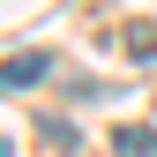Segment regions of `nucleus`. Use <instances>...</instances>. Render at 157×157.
<instances>
[{
	"instance_id": "nucleus-1",
	"label": "nucleus",
	"mask_w": 157,
	"mask_h": 157,
	"mask_svg": "<svg viewBox=\"0 0 157 157\" xmlns=\"http://www.w3.org/2000/svg\"><path fill=\"white\" fill-rule=\"evenodd\" d=\"M45 67H52L45 52H15V60L0 67V75H8V90H30V82H45Z\"/></svg>"
},
{
	"instance_id": "nucleus-2",
	"label": "nucleus",
	"mask_w": 157,
	"mask_h": 157,
	"mask_svg": "<svg viewBox=\"0 0 157 157\" xmlns=\"http://www.w3.org/2000/svg\"><path fill=\"white\" fill-rule=\"evenodd\" d=\"M112 157H157V135L150 127H120L112 135Z\"/></svg>"
},
{
	"instance_id": "nucleus-3",
	"label": "nucleus",
	"mask_w": 157,
	"mask_h": 157,
	"mask_svg": "<svg viewBox=\"0 0 157 157\" xmlns=\"http://www.w3.org/2000/svg\"><path fill=\"white\" fill-rule=\"evenodd\" d=\"M127 52L135 60H157V23H127Z\"/></svg>"
},
{
	"instance_id": "nucleus-4",
	"label": "nucleus",
	"mask_w": 157,
	"mask_h": 157,
	"mask_svg": "<svg viewBox=\"0 0 157 157\" xmlns=\"http://www.w3.org/2000/svg\"><path fill=\"white\" fill-rule=\"evenodd\" d=\"M0 157H8V135H0Z\"/></svg>"
},
{
	"instance_id": "nucleus-5",
	"label": "nucleus",
	"mask_w": 157,
	"mask_h": 157,
	"mask_svg": "<svg viewBox=\"0 0 157 157\" xmlns=\"http://www.w3.org/2000/svg\"><path fill=\"white\" fill-rule=\"evenodd\" d=\"M0 90H8V75H0Z\"/></svg>"
}]
</instances>
